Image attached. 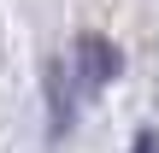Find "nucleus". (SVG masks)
Wrapping results in <instances>:
<instances>
[{
	"label": "nucleus",
	"instance_id": "obj_1",
	"mask_svg": "<svg viewBox=\"0 0 159 153\" xmlns=\"http://www.w3.org/2000/svg\"><path fill=\"white\" fill-rule=\"evenodd\" d=\"M118 65H124V59H118V47H112L106 35H94V29L77 35V47H71V71H77V88H83V94L106 88V83L118 77Z\"/></svg>",
	"mask_w": 159,
	"mask_h": 153
},
{
	"label": "nucleus",
	"instance_id": "obj_2",
	"mask_svg": "<svg viewBox=\"0 0 159 153\" xmlns=\"http://www.w3.org/2000/svg\"><path fill=\"white\" fill-rule=\"evenodd\" d=\"M77 71L65 65V59H53L47 65V124H53V136H65L71 130V118H77Z\"/></svg>",
	"mask_w": 159,
	"mask_h": 153
},
{
	"label": "nucleus",
	"instance_id": "obj_3",
	"mask_svg": "<svg viewBox=\"0 0 159 153\" xmlns=\"http://www.w3.org/2000/svg\"><path fill=\"white\" fill-rule=\"evenodd\" d=\"M130 153H159V130H142V136H136V147Z\"/></svg>",
	"mask_w": 159,
	"mask_h": 153
}]
</instances>
